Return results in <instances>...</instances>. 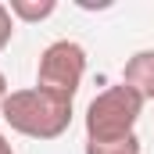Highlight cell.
Listing matches in <instances>:
<instances>
[{"instance_id":"8992f818","label":"cell","mask_w":154,"mask_h":154,"mask_svg":"<svg viewBox=\"0 0 154 154\" xmlns=\"http://www.w3.org/2000/svg\"><path fill=\"white\" fill-rule=\"evenodd\" d=\"M86 154H140V140L129 136V140H118V143H100V147L86 143Z\"/></svg>"},{"instance_id":"9c48e42d","label":"cell","mask_w":154,"mask_h":154,"mask_svg":"<svg viewBox=\"0 0 154 154\" xmlns=\"http://www.w3.org/2000/svg\"><path fill=\"white\" fill-rule=\"evenodd\" d=\"M0 154H14V147L7 143V136H4V133H0Z\"/></svg>"},{"instance_id":"52a82bcc","label":"cell","mask_w":154,"mask_h":154,"mask_svg":"<svg viewBox=\"0 0 154 154\" xmlns=\"http://www.w3.org/2000/svg\"><path fill=\"white\" fill-rule=\"evenodd\" d=\"M11 39H14V18H11L7 4H0V50H4Z\"/></svg>"},{"instance_id":"277c9868","label":"cell","mask_w":154,"mask_h":154,"mask_svg":"<svg viewBox=\"0 0 154 154\" xmlns=\"http://www.w3.org/2000/svg\"><path fill=\"white\" fill-rule=\"evenodd\" d=\"M122 82L129 90H136L143 97V104L154 100V50H136L122 68Z\"/></svg>"},{"instance_id":"7a4b0ae2","label":"cell","mask_w":154,"mask_h":154,"mask_svg":"<svg viewBox=\"0 0 154 154\" xmlns=\"http://www.w3.org/2000/svg\"><path fill=\"white\" fill-rule=\"evenodd\" d=\"M140 111H143V97L125 82L100 90L86 108V143L100 147V143H118L136 136L133 129L140 122Z\"/></svg>"},{"instance_id":"5b68a950","label":"cell","mask_w":154,"mask_h":154,"mask_svg":"<svg viewBox=\"0 0 154 154\" xmlns=\"http://www.w3.org/2000/svg\"><path fill=\"white\" fill-rule=\"evenodd\" d=\"M7 11H11V18H18V22H43V18H50V14L57 11V4H54V0H11Z\"/></svg>"},{"instance_id":"ba28073f","label":"cell","mask_w":154,"mask_h":154,"mask_svg":"<svg viewBox=\"0 0 154 154\" xmlns=\"http://www.w3.org/2000/svg\"><path fill=\"white\" fill-rule=\"evenodd\" d=\"M7 93H11V90H7V75H4V72H0V104H4V100H7Z\"/></svg>"},{"instance_id":"6da1fadb","label":"cell","mask_w":154,"mask_h":154,"mask_svg":"<svg viewBox=\"0 0 154 154\" xmlns=\"http://www.w3.org/2000/svg\"><path fill=\"white\" fill-rule=\"evenodd\" d=\"M0 115L14 133L29 140H57L72 125V100H61L39 86L11 90L7 100L0 104Z\"/></svg>"},{"instance_id":"3957f363","label":"cell","mask_w":154,"mask_h":154,"mask_svg":"<svg viewBox=\"0 0 154 154\" xmlns=\"http://www.w3.org/2000/svg\"><path fill=\"white\" fill-rule=\"evenodd\" d=\"M86 75V50L75 39H54L50 47H43L36 65V86L61 97V100H75L79 86Z\"/></svg>"}]
</instances>
